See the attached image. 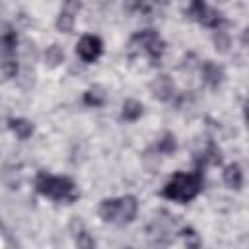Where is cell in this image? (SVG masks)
<instances>
[{
	"instance_id": "obj_1",
	"label": "cell",
	"mask_w": 249,
	"mask_h": 249,
	"mask_svg": "<svg viewBox=\"0 0 249 249\" xmlns=\"http://www.w3.org/2000/svg\"><path fill=\"white\" fill-rule=\"evenodd\" d=\"M200 191V175L198 173H175L169 183L163 187V196L175 202H189Z\"/></svg>"
},
{
	"instance_id": "obj_2",
	"label": "cell",
	"mask_w": 249,
	"mask_h": 249,
	"mask_svg": "<svg viewBox=\"0 0 249 249\" xmlns=\"http://www.w3.org/2000/svg\"><path fill=\"white\" fill-rule=\"evenodd\" d=\"M37 191L53 200H76V191L74 183L68 177H54V175H45L41 173L37 177Z\"/></svg>"
},
{
	"instance_id": "obj_3",
	"label": "cell",
	"mask_w": 249,
	"mask_h": 249,
	"mask_svg": "<svg viewBox=\"0 0 249 249\" xmlns=\"http://www.w3.org/2000/svg\"><path fill=\"white\" fill-rule=\"evenodd\" d=\"M132 43H136L138 49H142L144 53H148V54H150L152 58H156V60H158V58L163 54V51H165L163 41L160 39V35H158L154 29H144V31L136 33L134 39H132Z\"/></svg>"
},
{
	"instance_id": "obj_4",
	"label": "cell",
	"mask_w": 249,
	"mask_h": 249,
	"mask_svg": "<svg viewBox=\"0 0 249 249\" xmlns=\"http://www.w3.org/2000/svg\"><path fill=\"white\" fill-rule=\"evenodd\" d=\"M101 51H103V43H101L99 37H95V35H84V37L80 39V43L76 45V53H78V56H80L84 62H93V60H97L99 54H101Z\"/></svg>"
},
{
	"instance_id": "obj_5",
	"label": "cell",
	"mask_w": 249,
	"mask_h": 249,
	"mask_svg": "<svg viewBox=\"0 0 249 249\" xmlns=\"http://www.w3.org/2000/svg\"><path fill=\"white\" fill-rule=\"evenodd\" d=\"M136 210H138V202L134 196L126 195V196L119 198L117 200V222H121V224L132 222L136 216Z\"/></svg>"
},
{
	"instance_id": "obj_6",
	"label": "cell",
	"mask_w": 249,
	"mask_h": 249,
	"mask_svg": "<svg viewBox=\"0 0 249 249\" xmlns=\"http://www.w3.org/2000/svg\"><path fill=\"white\" fill-rule=\"evenodd\" d=\"M150 89H152L154 97H158L160 101H167V99H171V97H173V91H175L171 78L165 76V74L158 76V78L150 84Z\"/></svg>"
},
{
	"instance_id": "obj_7",
	"label": "cell",
	"mask_w": 249,
	"mask_h": 249,
	"mask_svg": "<svg viewBox=\"0 0 249 249\" xmlns=\"http://www.w3.org/2000/svg\"><path fill=\"white\" fill-rule=\"evenodd\" d=\"M202 76L206 80V84H210L212 88H216L222 80H224V68L212 60H206L202 66Z\"/></svg>"
},
{
	"instance_id": "obj_8",
	"label": "cell",
	"mask_w": 249,
	"mask_h": 249,
	"mask_svg": "<svg viewBox=\"0 0 249 249\" xmlns=\"http://www.w3.org/2000/svg\"><path fill=\"white\" fill-rule=\"evenodd\" d=\"M224 183L230 187V189H241L243 185V171L237 163H230L224 167Z\"/></svg>"
},
{
	"instance_id": "obj_9",
	"label": "cell",
	"mask_w": 249,
	"mask_h": 249,
	"mask_svg": "<svg viewBox=\"0 0 249 249\" xmlns=\"http://www.w3.org/2000/svg\"><path fill=\"white\" fill-rule=\"evenodd\" d=\"M142 113H144V107H142L140 101H136V99H126V101L123 103L121 117H123L124 121H136V119L142 117Z\"/></svg>"
},
{
	"instance_id": "obj_10",
	"label": "cell",
	"mask_w": 249,
	"mask_h": 249,
	"mask_svg": "<svg viewBox=\"0 0 249 249\" xmlns=\"http://www.w3.org/2000/svg\"><path fill=\"white\" fill-rule=\"evenodd\" d=\"M10 128L19 140H27L33 134V123H29L27 119H12Z\"/></svg>"
},
{
	"instance_id": "obj_11",
	"label": "cell",
	"mask_w": 249,
	"mask_h": 249,
	"mask_svg": "<svg viewBox=\"0 0 249 249\" xmlns=\"http://www.w3.org/2000/svg\"><path fill=\"white\" fill-rule=\"evenodd\" d=\"M43 58H45V64H47V66L54 68V66H58V64L64 60V51H62L58 45H51V47H47Z\"/></svg>"
},
{
	"instance_id": "obj_12",
	"label": "cell",
	"mask_w": 249,
	"mask_h": 249,
	"mask_svg": "<svg viewBox=\"0 0 249 249\" xmlns=\"http://www.w3.org/2000/svg\"><path fill=\"white\" fill-rule=\"evenodd\" d=\"M99 216L105 222H117V200L113 198H105L99 204Z\"/></svg>"
},
{
	"instance_id": "obj_13",
	"label": "cell",
	"mask_w": 249,
	"mask_h": 249,
	"mask_svg": "<svg viewBox=\"0 0 249 249\" xmlns=\"http://www.w3.org/2000/svg\"><path fill=\"white\" fill-rule=\"evenodd\" d=\"M84 101H86L88 105L99 107V105L105 101V93H103V89H101L99 86H93V88H89V89L84 93Z\"/></svg>"
},
{
	"instance_id": "obj_14",
	"label": "cell",
	"mask_w": 249,
	"mask_h": 249,
	"mask_svg": "<svg viewBox=\"0 0 249 249\" xmlns=\"http://www.w3.org/2000/svg\"><path fill=\"white\" fill-rule=\"evenodd\" d=\"M74 19H76V16H70V14H66V12L60 10L58 19H56V27H58V31H62V33H70V31L74 29Z\"/></svg>"
},
{
	"instance_id": "obj_15",
	"label": "cell",
	"mask_w": 249,
	"mask_h": 249,
	"mask_svg": "<svg viewBox=\"0 0 249 249\" xmlns=\"http://www.w3.org/2000/svg\"><path fill=\"white\" fill-rule=\"evenodd\" d=\"M212 41H214V47H216L218 53H228V49L231 45V39H230V35L226 31H216Z\"/></svg>"
},
{
	"instance_id": "obj_16",
	"label": "cell",
	"mask_w": 249,
	"mask_h": 249,
	"mask_svg": "<svg viewBox=\"0 0 249 249\" xmlns=\"http://www.w3.org/2000/svg\"><path fill=\"white\" fill-rule=\"evenodd\" d=\"M175 148H177V142H175V136L173 134H163L161 138H160V142H158V152L160 154H171V152H175Z\"/></svg>"
},
{
	"instance_id": "obj_17",
	"label": "cell",
	"mask_w": 249,
	"mask_h": 249,
	"mask_svg": "<svg viewBox=\"0 0 249 249\" xmlns=\"http://www.w3.org/2000/svg\"><path fill=\"white\" fill-rule=\"evenodd\" d=\"M80 10H82V2L80 0H64V4H62V12H66L70 16H76Z\"/></svg>"
},
{
	"instance_id": "obj_18",
	"label": "cell",
	"mask_w": 249,
	"mask_h": 249,
	"mask_svg": "<svg viewBox=\"0 0 249 249\" xmlns=\"http://www.w3.org/2000/svg\"><path fill=\"white\" fill-rule=\"evenodd\" d=\"M95 241L88 237V233H78V247H93Z\"/></svg>"
},
{
	"instance_id": "obj_19",
	"label": "cell",
	"mask_w": 249,
	"mask_h": 249,
	"mask_svg": "<svg viewBox=\"0 0 249 249\" xmlns=\"http://www.w3.org/2000/svg\"><path fill=\"white\" fill-rule=\"evenodd\" d=\"M154 2H156V4H160V6H165L169 0H154Z\"/></svg>"
},
{
	"instance_id": "obj_20",
	"label": "cell",
	"mask_w": 249,
	"mask_h": 249,
	"mask_svg": "<svg viewBox=\"0 0 249 249\" xmlns=\"http://www.w3.org/2000/svg\"><path fill=\"white\" fill-rule=\"evenodd\" d=\"M193 2H202V0H193Z\"/></svg>"
}]
</instances>
